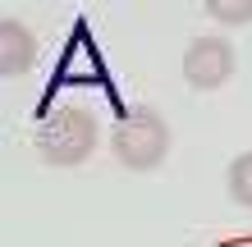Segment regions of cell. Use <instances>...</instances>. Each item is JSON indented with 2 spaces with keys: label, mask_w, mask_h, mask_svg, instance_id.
<instances>
[{
  "label": "cell",
  "mask_w": 252,
  "mask_h": 247,
  "mask_svg": "<svg viewBox=\"0 0 252 247\" xmlns=\"http://www.w3.org/2000/svg\"><path fill=\"white\" fill-rule=\"evenodd\" d=\"M37 151L55 169H73L96 151V114L87 106H55L37 124Z\"/></svg>",
  "instance_id": "obj_1"
},
{
  "label": "cell",
  "mask_w": 252,
  "mask_h": 247,
  "mask_svg": "<svg viewBox=\"0 0 252 247\" xmlns=\"http://www.w3.org/2000/svg\"><path fill=\"white\" fill-rule=\"evenodd\" d=\"M110 151H115V161L124 169H156L165 161V151H170V128L147 106L124 110L120 124H115V133H110Z\"/></svg>",
  "instance_id": "obj_2"
},
{
  "label": "cell",
  "mask_w": 252,
  "mask_h": 247,
  "mask_svg": "<svg viewBox=\"0 0 252 247\" xmlns=\"http://www.w3.org/2000/svg\"><path fill=\"white\" fill-rule=\"evenodd\" d=\"M234 74V46L225 37H192L184 51V78L197 92H216Z\"/></svg>",
  "instance_id": "obj_3"
},
{
  "label": "cell",
  "mask_w": 252,
  "mask_h": 247,
  "mask_svg": "<svg viewBox=\"0 0 252 247\" xmlns=\"http://www.w3.org/2000/svg\"><path fill=\"white\" fill-rule=\"evenodd\" d=\"M37 64V37L19 19H0V74L19 78Z\"/></svg>",
  "instance_id": "obj_4"
},
{
  "label": "cell",
  "mask_w": 252,
  "mask_h": 247,
  "mask_svg": "<svg viewBox=\"0 0 252 247\" xmlns=\"http://www.w3.org/2000/svg\"><path fill=\"white\" fill-rule=\"evenodd\" d=\"M225 183H229V197L252 211V151H243V156L229 161V179Z\"/></svg>",
  "instance_id": "obj_5"
},
{
  "label": "cell",
  "mask_w": 252,
  "mask_h": 247,
  "mask_svg": "<svg viewBox=\"0 0 252 247\" xmlns=\"http://www.w3.org/2000/svg\"><path fill=\"white\" fill-rule=\"evenodd\" d=\"M206 14L220 23H252V0H206Z\"/></svg>",
  "instance_id": "obj_6"
}]
</instances>
